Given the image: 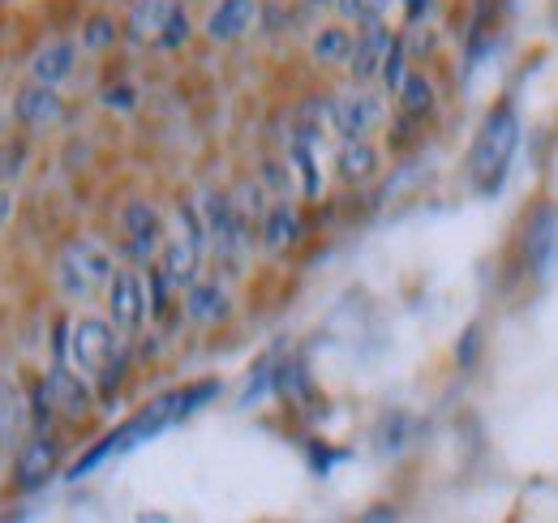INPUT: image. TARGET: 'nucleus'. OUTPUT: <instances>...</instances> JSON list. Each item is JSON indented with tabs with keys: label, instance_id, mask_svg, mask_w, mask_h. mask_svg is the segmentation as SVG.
<instances>
[{
	"label": "nucleus",
	"instance_id": "obj_19",
	"mask_svg": "<svg viewBox=\"0 0 558 523\" xmlns=\"http://www.w3.org/2000/svg\"><path fill=\"white\" fill-rule=\"evenodd\" d=\"M263 245H267V254H283V250H292L296 241H301V215L288 206V202H276V206H267V215H263Z\"/></svg>",
	"mask_w": 558,
	"mask_h": 523
},
{
	"label": "nucleus",
	"instance_id": "obj_15",
	"mask_svg": "<svg viewBox=\"0 0 558 523\" xmlns=\"http://www.w3.org/2000/svg\"><path fill=\"white\" fill-rule=\"evenodd\" d=\"M77 65V44L73 39H48L35 57H31V82H44V86H65Z\"/></svg>",
	"mask_w": 558,
	"mask_h": 523
},
{
	"label": "nucleus",
	"instance_id": "obj_11",
	"mask_svg": "<svg viewBox=\"0 0 558 523\" xmlns=\"http://www.w3.org/2000/svg\"><path fill=\"white\" fill-rule=\"evenodd\" d=\"M57 467H61V447H57L48 434H39V438L22 442V451H17V463H13L17 489H26V494L44 489V485L57 476Z\"/></svg>",
	"mask_w": 558,
	"mask_h": 523
},
{
	"label": "nucleus",
	"instance_id": "obj_32",
	"mask_svg": "<svg viewBox=\"0 0 558 523\" xmlns=\"http://www.w3.org/2000/svg\"><path fill=\"white\" fill-rule=\"evenodd\" d=\"M0 130H4V117H0ZM0 137H4V133H0Z\"/></svg>",
	"mask_w": 558,
	"mask_h": 523
},
{
	"label": "nucleus",
	"instance_id": "obj_7",
	"mask_svg": "<svg viewBox=\"0 0 558 523\" xmlns=\"http://www.w3.org/2000/svg\"><path fill=\"white\" fill-rule=\"evenodd\" d=\"M146 288H142V275L134 270H117L112 283H108V318L121 335H134L146 318Z\"/></svg>",
	"mask_w": 558,
	"mask_h": 523
},
{
	"label": "nucleus",
	"instance_id": "obj_31",
	"mask_svg": "<svg viewBox=\"0 0 558 523\" xmlns=\"http://www.w3.org/2000/svg\"><path fill=\"white\" fill-rule=\"evenodd\" d=\"M310 4H336V0H310Z\"/></svg>",
	"mask_w": 558,
	"mask_h": 523
},
{
	"label": "nucleus",
	"instance_id": "obj_16",
	"mask_svg": "<svg viewBox=\"0 0 558 523\" xmlns=\"http://www.w3.org/2000/svg\"><path fill=\"white\" fill-rule=\"evenodd\" d=\"M232 314V296L223 283H207V279H194L185 288V318L198 323V327H215Z\"/></svg>",
	"mask_w": 558,
	"mask_h": 523
},
{
	"label": "nucleus",
	"instance_id": "obj_24",
	"mask_svg": "<svg viewBox=\"0 0 558 523\" xmlns=\"http://www.w3.org/2000/svg\"><path fill=\"white\" fill-rule=\"evenodd\" d=\"M387 4L391 0H336V9L349 17V22H383V13H387Z\"/></svg>",
	"mask_w": 558,
	"mask_h": 523
},
{
	"label": "nucleus",
	"instance_id": "obj_1",
	"mask_svg": "<svg viewBox=\"0 0 558 523\" xmlns=\"http://www.w3.org/2000/svg\"><path fill=\"white\" fill-rule=\"evenodd\" d=\"M219 394V387L215 382H198V387H185V391H168L163 399H155L142 416H134L125 429H117L99 451H90V455L82 459L77 467H73L70 476L77 481V476H86L95 463H104L108 455H117V451H134L138 442H146V438H155V434H163V429H172L177 421H185L190 412H198L207 399H215Z\"/></svg>",
	"mask_w": 558,
	"mask_h": 523
},
{
	"label": "nucleus",
	"instance_id": "obj_12",
	"mask_svg": "<svg viewBox=\"0 0 558 523\" xmlns=\"http://www.w3.org/2000/svg\"><path fill=\"white\" fill-rule=\"evenodd\" d=\"M61 112H65V108H61L57 86H44V82L22 86V90H17V99H13V121L31 133L52 130V125L61 121Z\"/></svg>",
	"mask_w": 558,
	"mask_h": 523
},
{
	"label": "nucleus",
	"instance_id": "obj_10",
	"mask_svg": "<svg viewBox=\"0 0 558 523\" xmlns=\"http://www.w3.org/2000/svg\"><path fill=\"white\" fill-rule=\"evenodd\" d=\"M121 228H125V250L138 262L155 258L163 250V241H168L163 236V219H159V210L150 202H130L121 210Z\"/></svg>",
	"mask_w": 558,
	"mask_h": 523
},
{
	"label": "nucleus",
	"instance_id": "obj_20",
	"mask_svg": "<svg viewBox=\"0 0 558 523\" xmlns=\"http://www.w3.org/2000/svg\"><path fill=\"white\" fill-rule=\"evenodd\" d=\"M336 172H340V181H349V185H365V181L378 172V150L369 146V137H352V142H340V155H336Z\"/></svg>",
	"mask_w": 558,
	"mask_h": 523
},
{
	"label": "nucleus",
	"instance_id": "obj_5",
	"mask_svg": "<svg viewBox=\"0 0 558 523\" xmlns=\"http://www.w3.org/2000/svg\"><path fill=\"white\" fill-rule=\"evenodd\" d=\"M203 223H207V245L215 250V258L223 262V266H232V275L241 270V262H245V250H250V223H245V215L236 210V202L232 197H219V194H207L203 197Z\"/></svg>",
	"mask_w": 558,
	"mask_h": 523
},
{
	"label": "nucleus",
	"instance_id": "obj_23",
	"mask_svg": "<svg viewBox=\"0 0 558 523\" xmlns=\"http://www.w3.org/2000/svg\"><path fill=\"white\" fill-rule=\"evenodd\" d=\"M117 44V26L108 22V17H90L86 26H82V48L86 52H104V48H112Z\"/></svg>",
	"mask_w": 558,
	"mask_h": 523
},
{
	"label": "nucleus",
	"instance_id": "obj_21",
	"mask_svg": "<svg viewBox=\"0 0 558 523\" xmlns=\"http://www.w3.org/2000/svg\"><path fill=\"white\" fill-rule=\"evenodd\" d=\"M352 44L356 39H352L344 26H323L314 35V44H310V57H314V65H349Z\"/></svg>",
	"mask_w": 558,
	"mask_h": 523
},
{
	"label": "nucleus",
	"instance_id": "obj_29",
	"mask_svg": "<svg viewBox=\"0 0 558 523\" xmlns=\"http://www.w3.org/2000/svg\"><path fill=\"white\" fill-rule=\"evenodd\" d=\"M9 215H13V194H9L4 185H0V228L9 223Z\"/></svg>",
	"mask_w": 558,
	"mask_h": 523
},
{
	"label": "nucleus",
	"instance_id": "obj_30",
	"mask_svg": "<svg viewBox=\"0 0 558 523\" xmlns=\"http://www.w3.org/2000/svg\"><path fill=\"white\" fill-rule=\"evenodd\" d=\"M429 9V0H409V17H421Z\"/></svg>",
	"mask_w": 558,
	"mask_h": 523
},
{
	"label": "nucleus",
	"instance_id": "obj_4",
	"mask_svg": "<svg viewBox=\"0 0 558 523\" xmlns=\"http://www.w3.org/2000/svg\"><path fill=\"white\" fill-rule=\"evenodd\" d=\"M117 356H121V330L112 327V318H90L86 314L70 327V361L86 378L112 382Z\"/></svg>",
	"mask_w": 558,
	"mask_h": 523
},
{
	"label": "nucleus",
	"instance_id": "obj_3",
	"mask_svg": "<svg viewBox=\"0 0 558 523\" xmlns=\"http://www.w3.org/2000/svg\"><path fill=\"white\" fill-rule=\"evenodd\" d=\"M112 275H117V262L108 254V245H99L90 236L65 245L61 258H57V288H61V296L73 301V305H86L99 292H108Z\"/></svg>",
	"mask_w": 558,
	"mask_h": 523
},
{
	"label": "nucleus",
	"instance_id": "obj_27",
	"mask_svg": "<svg viewBox=\"0 0 558 523\" xmlns=\"http://www.w3.org/2000/svg\"><path fill=\"white\" fill-rule=\"evenodd\" d=\"M404 77H409V69H404V44L396 39V48H391V57H387V65H383V82H387V90H400Z\"/></svg>",
	"mask_w": 558,
	"mask_h": 523
},
{
	"label": "nucleus",
	"instance_id": "obj_25",
	"mask_svg": "<svg viewBox=\"0 0 558 523\" xmlns=\"http://www.w3.org/2000/svg\"><path fill=\"white\" fill-rule=\"evenodd\" d=\"M22 163H26V146L0 137V181H13L22 172Z\"/></svg>",
	"mask_w": 558,
	"mask_h": 523
},
{
	"label": "nucleus",
	"instance_id": "obj_2",
	"mask_svg": "<svg viewBox=\"0 0 558 523\" xmlns=\"http://www.w3.org/2000/svg\"><path fill=\"white\" fill-rule=\"evenodd\" d=\"M515 150H520V117H515L511 104H498L486 112L482 130L473 137V150H469V177H473L477 194L494 197L507 185Z\"/></svg>",
	"mask_w": 558,
	"mask_h": 523
},
{
	"label": "nucleus",
	"instance_id": "obj_33",
	"mask_svg": "<svg viewBox=\"0 0 558 523\" xmlns=\"http://www.w3.org/2000/svg\"><path fill=\"white\" fill-rule=\"evenodd\" d=\"M0 185H4V181H0Z\"/></svg>",
	"mask_w": 558,
	"mask_h": 523
},
{
	"label": "nucleus",
	"instance_id": "obj_14",
	"mask_svg": "<svg viewBox=\"0 0 558 523\" xmlns=\"http://www.w3.org/2000/svg\"><path fill=\"white\" fill-rule=\"evenodd\" d=\"M258 26V0H219L207 13V39L210 44H236Z\"/></svg>",
	"mask_w": 558,
	"mask_h": 523
},
{
	"label": "nucleus",
	"instance_id": "obj_13",
	"mask_svg": "<svg viewBox=\"0 0 558 523\" xmlns=\"http://www.w3.org/2000/svg\"><path fill=\"white\" fill-rule=\"evenodd\" d=\"M391 48H396V35H391L383 22H365V31H361L356 44H352V61H349L352 77H356V82L383 77V65H387Z\"/></svg>",
	"mask_w": 558,
	"mask_h": 523
},
{
	"label": "nucleus",
	"instance_id": "obj_26",
	"mask_svg": "<svg viewBox=\"0 0 558 523\" xmlns=\"http://www.w3.org/2000/svg\"><path fill=\"white\" fill-rule=\"evenodd\" d=\"M190 39V17H185V9L177 4V13H172V22H168V31L159 35V48L163 52H172V48H181Z\"/></svg>",
	"mask_w": 558,
	"mask_h": 523
},
{
	"label": "nucleus",
	"instance_id": "obj_8",
	"mask_svg": "<svg viewBox=\"0 0 558 523\" xmlns=\"http://www.w3.org/2000/svg\"><path fill=\"white\" fill-rule=\"evenodd\" d=\"M524 266L533 279H555L558 270V210H537L524 236Z\"/></svg>",
	"mask_w": 558,
	"mask_h": 523
},
{
	"label": "nucleus",
	"instance_id": "obj_6",
	"mask_svg": "<svg viewBox=\"0 0 558 523\" xmlns=\"http://www.w3.org/2000/svg\"><path fill=\"white\" fill-rule=\"evenodd\" d=\"M383 121H387V104H383V95L365 90V82L356 90H344V95L327 99V125L340 133V142L369 137V133L383 130Z\"/></svg>",
	"mask_w": 558,
	"mask_h": 523
},
{
	"label": "nucleus",
	"instance_id": "obj_18",
	"mask_svg": "<svg viewBox=\"0 0 558 523\" xmlns=\"http://www.w3.org/2000/svg\"><path fill=\"white\" fill-rule=\"evenodd\" d=\"M26 421H31L26 391H22L13 378H0V451H13V447L22 442Z\"/></svg>",
	"mask_w": 558,
	"mask_h": 523
},
{
	"label": "nucleus",
	"instance_id": "obj_17",
	"mask_svg": "<svg viewBox=\"0 0 558 523\" xmlns=\"http://www.w3.org/2000/svg\"><path fill=\"white\" fill-rule=\"evenodd\" d=\"M172 13H177V0H138V4L130 9V22H125L130 44H138V48L155 44V48H159V35L168 31Z\"/></svg>",
	"mask_w": 558,
	"mask_h": 523
},
{
	"label": "nucleus",
	"instance_id": "obj_9",
	"mask_svg": "<svg viewBox=\"0 0 558 523\" xmlns=\"http://www.w3.org/2000/svg\"><path fill=\"white\" fill-rule=\"evenodd\" d=\"M39 399L48 403V412H57V416H65V421H86L90 416V391H86V382L70 374V369H48V378L39 382Z\"/></svg>",
	"mask_w": 558,
	"mask_h": 523
},
{
	"label": "nucleus",
	"instance_id": "obj_22",
	"mask_svg": "<svg viewBox=\"0 0 558 523\" xmlns=\"http://www.w3.org/2000/svg\"><path fill=\"white\" fill-rule=\"evenodd\" d=\"M396 95H400V108H404L409 117H425V112L434 108V86H429L425 73H409Z\"/></svg>",
	"mask_w": 558,
	"mask_h": 523
},
{
	"label": "nucleus",
	"instance_id": "obj_28",
	"mask_svg": "<svg viewBox=\"0 0 558 523\" xmlns=\"http://www.w3.org/2000/svg\"><path fill=\"white\" fill-rule=\"evenodd\" d=\"M104 108L108 112H134V86H108L104 90Z\"/></svg>",
	"mask_w": 558,
	"mask_h": 523
}]
</instances>
